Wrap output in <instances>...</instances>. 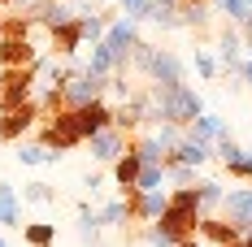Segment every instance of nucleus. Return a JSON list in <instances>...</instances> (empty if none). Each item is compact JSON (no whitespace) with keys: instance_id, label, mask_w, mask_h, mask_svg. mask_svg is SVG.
Instances as JSON below:
<instances>
[{"instance_id":"nucleus-5","label":"nucleus","mask_w":252,"mask_h":247,"mask_svg":"<svg viewBox=\"0 0 252 247\" xmlns=\"http://www.w3.org/2000/svg\"><path fill=\"white\" fill-rule=\"evenodd\" d=\"M104 91H109V78L92 74V70H74L65 91H61V100H65V109H83L92 100H104Z\"/></svg>"},{"instance_id":"nucleus-16","label":"nucleus","mask_w":252,"mask_h":247,"mask_svg":"<svg viewBox=\"0 0 252 247\" xmlns=\"http://www.w3.org/2000/svg\"><path fill=\"white\" fill-rule=\"evenodd\" d=\"M48 39H52V52L57 56H74L87 39H83V18H70L65 26H57V30H48Z\"/></svg>"},{"instance_id":"nucleus-32","label":"nucleus","mask_w":252,"mask_h":247,"mask_svg":"<svg viewBox=\"0 0 252 247\" xmlns=\"http://www.w3.org/2000/svg\"><path fill=\"white\" fill-rule=\"evenodd\" d=\"M213 4H218V13H226V18H230L235 26H239V22H248V18H252L248 0H213Z\"/></svg>"},{"instance_id":"nucleus-1","label":"nucleus","mask_w":252,"mask_h":247,"mask_svg":"<svg viewBox=\"0 0 252 247\" xmlns=\"http://www.w3.org/2000/svg\"><path fill=\"white\" fill-rule=\"evenodd\" d=\"M148 100H152V126L157 122H174V126H187L204 113V100L196 87L178 82V87H148Z\"/></svg>"},{"instance_id":"nucleus-25","label":"nucleus","mask_w":252,"mask_h":247,"mask_svg":"<svg viewBox=\"0 0 252 247\" xmlns=\"http://www.w3.org/2000/svg\"><path fill=\"white\" fill-rule=\"evenodd\" d=\"M96 217H100V225H130L135 221V213H130V199H109V204H104L100 213H96Z\"/></svg>"},{"instance_id":"nucleus-21","label":"nucleus","mask_w":252,"mask_h":247,"mask_svg":"<svg viewBox=\"0 0 252 247\" xmlns=\"http://www.w3.org/2000/svg\"><path fill=\"white\" fill-rule=\"evenodd\" d=\"M178 4L183 0H148L144 4V22H157L161 30H174L178 26Z\"/></svg>"},{"instance_id":"nucleus-38","label":"nucleus","mask_w":252,"mask_h":247,"mask_svg":"<svg viewBox=\"0 0 252 247\" xmlns=\"http://www.w3.org/2000/svg\"><path fill=\"white\" fill-rule=\"evenodd\" d=\"M4 4H9V0H0V9H4Z\"/></svg>"},{"instance_id":"nucleus-9","label":"nucleus","mask_w":252,"mask_h":247,"mask_svg":"<svg viewBox=\"0 0 252 247\" xmlns=\"http://www.w3.org/2000/svg\"><path fill=\"white\" fill-rule=\"evenodd\" d=\"M104 44H109V52H113V61L126 70V65H130V52H135V44H139V30H135V22H130V18L109 22V30H104Z\"/></svg>"},{"instance_id":"nucleus-35","label":"nucleus","mask_w":252,"mask_h":247,"mask_svg":"<svg viewBox=\"0 0 252 247\" xmlns=\"http://www.w3.org/2000/svg\"><path fill=\"white\" fill-rule=\"evenodd\" d=\"M230 247H252V230H248V234H239V239H235Z\"/></svg>"},{"instance_id":"nucleus-40","label":"nucleus","mask_w":252,"mask_h":247,"mask_svg":"<svg viewBox=\"0 0 252 247\" xmlns=\"http://www.w3.org/2000/svg\"><path fill=\"white\" fill-rule=\"evenodd\" d=\"M0 143H4V139H0Z\"/></svg>"},{"instance_id":"nucleus-11","label":"nucleus","mask_w":252,"mask_h":247,"mask_svg":"<svg viewBox=\"0 0 252 247\" xmlns=\"http://www.w3.org/2000/svg\"><path fill=\"white\" fill-rule=\"evenodd\" d=\"M130 199V213H135V221H157L161 213H165V204H170V191L165 187H157V191H126Z\"/></svg>"},{"instance_id":"nucleus-30","label":"nucleus","mask_w":252,"mask_h":247,"mask_svg":"<svg viewBox=\"0 0 252 247\" xmlns=\"http://www.w3.org/2000/svg\"><path fill=\"white\" fill-rule=\"evenodd\" d=\"M165 182H174V187H191V182H196V165H183V161H165Z\"/></svg>"},{"instance_id":"nucleus-23","label":"nucleus","mask_w":252,"mask_h":247,"mask_svg":"<svg viewBox=\"0 0 252 247\" xmlns=\"http://www.w3.org/2000/svg\"><path fill=\"white\" fill-rule=\"evenodd\" d=\"M22 243L26 247H52L57 243V225L52 221H26L22 225Z\"/></svg>"},{"instance_id":"nucleus-34","label":"nucleus","mask_w":252,"mask_h":247,"mask_svg":"<svg viewBox=\"0 0 252 247\" xmlns=\"http://www.w3.org/2000/svg\"><path fill=\"white\" fill-rule=\"evenodd\" d=\"M83 187H87V191L96 195V191H100V173H87V178H83Z\"/></svg>"},{"instance_id":"nucleus-12","label":"nucleus","mask_w":252,"mask_h":247,"mask_svg":"<svg viewBox=\"0 0 252 247\" xmlns=\"http://www.w3.org/2000/svg\"><path fill=\"white\" fill-rule=\"evenodd\" d=\"M74 122H78V130H83V139H92V135H100V130L113 126V109H109L104 100H92V104L74 109Z\"/></svg>"},{"instance_id":"nucleus-2","label":"nucleus","mask_w":252,"mask_h":247,"mask_svg":"<svg viewBox=\"0 0 252 247\" xmlns=\"http://www.w3.org/2000/svg\"><path fill=\"white\" fill-rule=\"evenodd\" d=\"M200 217H204L200 191H196V187H174V191H170V204H165V213H161L157 221H165L178 239H191L196 225H200Z\"/></svg>"},{"instance_id":"nucleus-31","label":"nucleus","mask_w":252,"mask_h":247,"mask_svg":"<svg viewBox=\"0 0 252 247\" xmlns=\"http://www.w3.org/2000/svg\"><path fill=\"white\" fill-rule=\"evenodd\" d=\"M152 135H157V143H161V148H165V156H170V152L178 148V139H183V126H174V122H157V130H152Z\"/></svg>"},{"instance_id":"nucleus-20","label":"nucleus","mask_w":252,"mask_h":247,"mask_svg":"<svg viewBox=\"0 0 252 247\" xmlns=\"http://www.w3.org/2000/svg\"><path fill=\"white\" fill-rule=\"evenodd\" d=\"M139 169H144V161H139V152H135V148H126L122 156L113 161V182L122 187V195L130 191V187H135V178H139Z\"/></svg>"},{"instance_id":"nucleus-3","label":"nucleus","mask_w":252,"mask_h":247,"mask_svg":"<svg viewBox=\"0 0 252 247\" xmlns=\"http://www.w3.org/2000/svg\"><path fill=\"white\" fill-rule=\"evenodd\" d=\"M39 143L52 148V152H74L78 143H87V139H83V130H78V122H74V109L52 113L48 122L39 126Z\"/></svg>"},{"instance_id":"nucleus-8","label":"nucleus","mask_w":252,"mask_h":247,"mask_svg":"<svg viewBox=\"0 0 252 247\" xmlns=\"http://www.w3.org/2000/svg\"><path fill=\"white\" fill-rule=\"evenodd\" d=\"M213 156L226 165L230 178H239V182H252V148H239V143L226 135V139H218V143H213Z\"/></svg>"},{"instance_id":"nucleus-10","label":"nucleus","mask_w":252,"mask_h":247,"mask_svg":"<svg viewBox=\"0 0 252 247\" xmlns=\"http://www.w3.org/2000/svg\"><path fill=\"white\" fill-rule=\"evenodd\" d=\"M87 148H92V156H96L100 165H113V161L130 148V135H126L122 126H109V130H100V135L87 139Z\"/></svg>"},{"instance_id":"nucleus-22","label":"nucleus","mask_w":252,"mask_h":247,"mask_svg":"<svg viewBox=\"0 0 252 247\" xmlns=\"http://www.w3.org/2000/svg\"><path fill=\"white\" fill-rule=\"evenodd\" d=\"M22 165H57L61 161V152L44 148V143H26V139H18V152H13Z\"/></svg>"},{"instance_id":"nucleus-17","label":"nucleus","mask_w":252,"mask_h":247,"mask_svg":"<svg viewBox=\"0 0 252 247\" xmlns=\"http://www.w3.org/2000/svg\"><path fill=\"white\" fill-rule=\"evenodd\" d=\"M183 135H191V139H200V143H218V139H226L230 130H226V122H222L218 113H200Z\"/></svg>"},{"instance_id":"nucleus-18","label":"nucleus","mask_w":252,"mask_h":247,"mask_svg":"<svg viewBox=\"0 0 252 247\" xmlns=\"http://www.w3.org/2000/svg\"><path fill=\"white\" fill-rule=\"evenodd\" d=\"M209 156H213V143H200V139L183 135V139H178V148L170 152L165 161H183V165H196V169H200V165L209 161Z\"/></svg>"},{"instance_id":"nucleus-33","label":"nucleus","mask_w":252,"mask_h":247,"mask_svg":"<svg viewBox=\"0 0 252 247\" xmlns=\"http://www.w3.org/2000/svg\"><path fill=\"white\" fill-rule=\"evenodd\" d=\"M191 61H196L200 78H218V70H222V65H218V56H213L209 48H196V56H191Z\"/></svg>"},{"instance_id":"nucleus-14","label":"nucleus","mask_w":252,"mask_h":247,"mask_svg":"<svg viewBox=\"0 0 252 247\" xmlns=\"http://www.w3.org/2000/svg\"><path fill=\"white\" fill-rule=\"evenodd\" d=\"M196 234H200V243H209V247H230L235 239H239V230H235L226 217H213V213H204V217H200Z\"/></svg>"},{"instance_id":"nucleus-24","label":"nucleus","mask_w":252,"mask_h":247,"mask_svg":"<svg viewBox=\"0 0 252 247\" xmlns=\"http://www.w3.org/2000/svg\"><path fill=\"white\" fill-rule=\"evenodd\" d=\"M83 70H92V74H100V78H109L113 74V70H122V65H118V61H113V52H109V44H92V56H87V65H83Z\"/></svg>"},{"instance_id":"nucleus-7","label":"nucleus","mask_w":252,"mask_h":247,"mask_svg":"<svg viewBox=\"0 0 252 247\" xmlns=\"http://www.w3.org/2000/svg\"><path fill=\"white\" fill-rule=\"evenodd\" d=\"M218 213H222L239 234H248L252 230V187H230L226 195H222V208H218Z\"/></svg>"},{"instance_id":"nucleus-15","label":"nucleus","mask_w":252,"mask_h":247,"mask_svg":"<svg viewBox=\"0 0 252 247\" xmlns=\"http://www.w3.org/2000/svg\"><path fill=\"white\" fill-rule=\"evenodd\" d=\"M35 61V44L26 35H0V65L13 70V65H31Z\"/></svg>"},{"instance_id":"nucleus-6","label":"nucleus","mask_w":252,"mask_h":247,"mask_svg":"<svg viewBox=\"0 0 252 247\" xmlns=\"http://www.w3.org/2000/svg\"><path fill=\"white\" fill-rule=\"evenodd\" d=\"M35 117H44L35 100H26V104H13V109H0V139H4V143H18L26 130L35 126Z\"/></svg>"},{"instance_id":"nucleus-29","label":"nucleus","mask_w":252,"mask_h":247,"mask_svg":"<svg viewBox=\"0 0 252 247\" xmlns=\"http://www.w3.org/2000/svg\"><path fill=\"white\" fill-rule=\"evenodd\" d=\"M157 187H165V165H144L135 178V191H157Z\"/></svg>"},{"instance_id":"nucleus-4","label":"nucleus","mask_w":252,"mask_h":247,"mask_svg":"<svg viewBox=\"0 0 252 247\" xmlns=\"http://www.w3.org/2000/svg\"><path fill=\"white\" fill-rule=\"evenodd\" d=\"M26 100H35V61L0 74V109H13V104H26Z\"/></svg>"},{"instance_id":"nucleus-37","label":"nucleus","mask_w":252,"mask_h":247,"mask_svg":"<svg viewBox=\"0 0 252 247\" xmlns=\"http://www.w3.org/2000/svg\"><path fill=\"white\" fill-rule=\"evenodd\" d=\"M0 35H4V18H0Z\"/></svg>"},{"instance_id":"nucleus-26","label":"nucleus","mask_w":252,"mask_h":247,"mask_svg":"<svg viewBox=\"0 0 252 247\" xmlns=\"http://www.w3.org/2000/svg\"><path fill=\"white\" fill-rule=\"evenodd\" d=\"M130 148L139 152V161H144V165H165V148H161V143H157V135H139V139H130Z\"/></svg>"},{"instance_id":"nucleus-13","label":"nucleus","mask_w":252,"mask_h":247,"mask_svg":"<svg viewBox=\"0 0 252 247\" xmlns=\"http://www.w3.org/2000/svg\"><path fill=\"white\" fill-rule=\"evenodd\" d=\"M148 82L152 87H178V82H183V61H178L170 48H157L152 70H148Z\"/></svg>"},{"instance_id":"nucleus-28","label":"nucleus","mask_w":252,"mask_h":247,"mask_svg":"<svg viewBox=\"0 0 252 247\" xmlns=\"http://www.w3.org/2000/svg\"><path fill=\"white\" fill-rule=\"evenodd\" d=\"M196 191H200V208H204V213L222 208V195H226V187H222V182H196Z\"/></svg>"},{"instance_id":"nucleus-27","label":"nucleus","mask_w":252,"mask_h":247,"mask_svg":"<svg viewBox=\"0 0 252 247\" xmlns=\"http://www.w3.org/2000/svg\"><path fill=\"white\" fill-rule=\"evenodd\" d=\"M22 204H57V187H48V182H26Z\"/></svg>"},{"instance_id":"nucleus-19","label":"nucleus","mask_w":252,"mask_h":247,"mask_svg":"<svg viewBox=\"0 0 252 247\" xmlns=\"http://www.w3.org/2000/svg\"><path fill=\"white\" fill-rule=\"evenodd\" d=\"M0 225L4 230H22V195L9 182H0Z\"/></svg>"},{"instance_id":"nucleus-36","label":"nucleus","mask_w":252,"mask_h":247,"mask_svg":"<svg viewBox=\"0 0 252 247\" xmlns=\"http://www.w3.org/2000/svg\"><path fill=\"white\" fill-rule=\"evenodd\" d=\"M244 78H248V82H252V52H248V56H244Z\"/></svg>"},{"instance_id":"nucleus-39","label":"nucleus","mask_w":252,"mask_h":247,"mask_svg":"<svg viewBox=\"0 0 252 247\" xmlns=\"http://www.w3.org/2000/svg\"><path fill=\"white\" fill-rule=\"evenodd\" d=\"M0 247H9V243H4V239H0Z\"/></svg>"}]
</instances>
